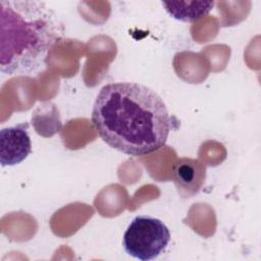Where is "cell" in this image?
Instances as JSON below:
<instances>
[{
    "label": "cell",
    "instance_id": "2",
    "mask_svg": "<svg viewBox=\"0 0 261 261\" xmlns=\"http://www.w3.org/2000/svg\"><path fill=\"white\" fill-rule=\"evenodd\" d=\"M62 33L61 22L44 2L1 0L0 70L6 74L39 71Z\"/></svg>",
    "mask_w": 261,
    "mask_h": 261
},
{
    "label": "cell",
    "instance_id": "3",
    "mask_svg": "<svg viewBox=\"0 0 261 261\" xmlns=\"http://www.w3.org/2000/svg\"><path fill=\"white\" fill-rule=\"evenodd\" d=\"M169 241L170 231L160 219L150 215H139L125 229L122 246L129 256L148 261L163 253Z\"/></svg>",
    "mask_w": 261,
    "mask_h": 261
},
{
    "label": "cell",
    "instance_id": "4",
    "mask_svg": "<svg viewBox=\"0 0 261 261\" xmlns=\"http://www.w3.org/2000/svg\"><path fill=\"white\" fill-rule=\"evenodd\" d=\"M27 122L0 130V162L2 166L19 164L32 152V142Z\"/></svg>",
    "mask_w": 261,
    "mask_h": 261
},
{
    "label": "cell",
    "instance_id": "5",
    "mask_svg": "<svg viewBox=\"0 0 261 261\" xmlns=\"http://www.w3.org/2000/svg\"><path fill=\"white\" fill-rule=\"evenodd\" d=\"M173 182L181 198H191L200 192L206 178V165L196 158L182 157L175 161Z\"/></svg>",
    "mask_w": 261,
    "mask_h": 261
},
{
    "label": "cell",
    "instance_id": "1",
    "mask_svg": "<svg viewBox=\"0 0 261 261\" xmlns=\"http://www.w3.org/2000/svg\"><path fill=\"white\" fill-rule=\"evenodd\" d=\"M92 122L111 148L138 157L162 148L171 128V117L162 98L137 83H111L98 93Z\"/></svg>",
    "mask_w": 261,
    "mask_h": 261
},
{
    "label": "cell",
    "instance_id": "6",
    "mask_svg": "<svg viewBox=\"0 0 261 261\" xmlns=\"http://www.w3.org/2000/svg\"><path fill=\"white\" fill-rule=\"evenodd\" d=\"M164 10L174 19L194 22L208 14L215 5L214 1H162Z\"/></svg>",
    "mask_w": 261,
    "mask_h": 261
}]
</instances>
